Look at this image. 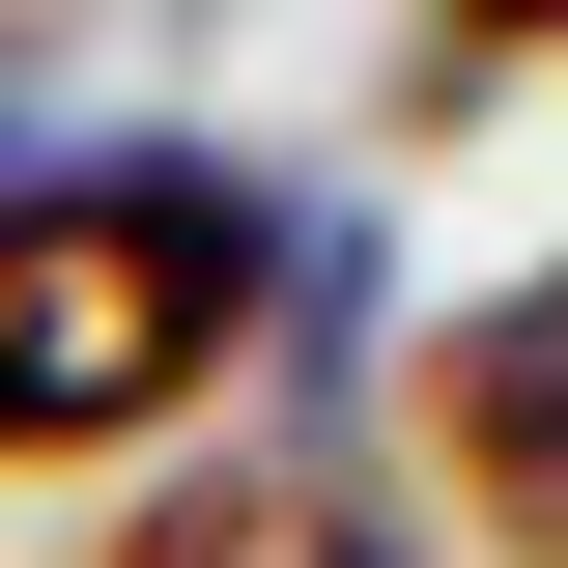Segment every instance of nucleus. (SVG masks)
Wrapping results in <instances>:
<instances>
[{
    "label": "nucleus",
    "instance_id": "f257e3e1",
    "mask_svg": "<svg viewBox=\"0 0 568 568\" xmlns=\"http://www.w3.org/2000/svg\"><path fill=\"white\" fill-rule=\"evenodd\" d=\"M284 313V227L171 142L114 171H0V455H114V426L227 398V342Z\"/></svg>",
    "mask_w": 568,
    "mask_h": 568
},
{
    "label": "nucleus",
    "instance_id": "f03ea898",
    "mask_svg": "<svg viewBox=\"0 0 568 568\" xmlns=\"http://www.w3.org/2000/svg\"><path fill=\"white\" fill-rule=\"evenodd\" d=\"M426 455H455V511H484V540H540V568H568V256H540V284H484V313L426 342Z\"/></svg>",
    "mask_w": 568,
    "mask_h": 568
},
{
    "label": "nucleus",
    "instance_id": "7ed1b4c3",
    "mask_svg": "<svg viewBox=\"0 0 568 568\" xmlns=\"http://www.w3.org/2000/svg\"><path fill=\"white\" fill-rule=\"evenodd\" d=\"M114 568H398V511L342 484V455H200V484H142Z\"/></svg>",
    "mask_w": 568,
    "mask_h": 568
},
{
    "label": "nucleus",
    "instance_id": "20e7f679",
    "mask_svg": "<svg viewBox=\"0 0 568 568\" xmlns=\"http://www.w3.org/2000/svg\"><path fill=\"white\" fill-rule=\"evenodd\" d=\"M511 58H568V0H426V85H511Z\"/></svg>",
    "mask_w": 568,
    "mask_h": 568
},
{
    "label": "nucleus",
    "instance_id": "39448f33",
    "mask_svg": "<svg viewBox=\"0 0 568 568\" xmlns=\"http://www.w3.org/2000/svg\"><path fill=\"white\" fill-rule=\"evenodd\" d=\"M29 29H58V0H0V58H29Z\"/></svg>",
    "mask_w": 568,
    "mask_h": 568
}]
</instances>
